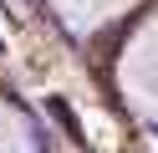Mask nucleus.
Returning a JSON list of instances; mask_svg holds the SVG:
<instances>
[{"instance_id": "f257e3e1", "label": "nucleus", "mask_w": 158, "mask_h": 153, "mask_svg": "<svg viewBox=\"0 0 158 153\" xmlns=\"http://www.w3.org/2000/svg\"><path fill=\"white\" fill-rule=\"evenodd\" d=\"M46 112H51V117H56V122H61V128H66V133H72V138H77V143H82V128H77V112H72V107H66V102H61V97H46Z\"/></svg>"}]
</instances>
